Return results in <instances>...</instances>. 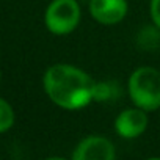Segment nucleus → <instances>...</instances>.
Here are the masks:
<instances>
[{
	"instance_id": "nucleus-3",
	"label": "nucleus",
	"mask_w": 160,
	"mask_h": 160,
	"mask_svg": "<svg viewBox=\"0 0 160 160\" xmlns=\"http://www.w3.org/2000/svg\"><path fill=\"white\" fill-rule=\"evenodd\" d=\"M44 22L50 33L69 35L80 22V7L75 0H52L46 10Z\"/></svg>"
},
{
	"instance_id": "nucleus-1",
	"label": "nucleus",
	"mask_w": 160,
	"mask_h": 160,
	"mask_svg": "<svg viewBox=\"0 0 160 160\" xmlns=\"http://www.w3.org/2000/svg\"><path fill=\"white\" fill-rule=\"evenodd\" d=\"M49 99L64 110H80L94 101L93 78L72 64H53L42 78Z\"/></svg>"
},
{
	"instance_id": "nucleus-5",
	"label": "nucleus",
	"mask_w": 160,
	"mask_h": 160,
	"mask_svg": "<svg viewBox=\"0 0 160 160\" xmlns=\"http://www.w3.org/2000/svg\"><path fill=\"white\" fill-rule=\"evenodd\" d=\"M148 127V116L143 108H127L115 119V130L119 137L132 140L140 137Z\"/></svg>"
},
{
	"instance_id": "nucleus-4",
	"label": "nucleus",
	"mask_w": 160,
	"mask_h": 160,
	"mask_svg": "<svg viewBox=\"0 0 160 160\" xmlns=\"http://www.w3.org/2000/svg\"><path fill=\"white\" fill-rule=\"evenodd\" d=\"M116 157L113 143L101 135L87 137L72 152L74 160H113Z\"/></svg>"
},
{
	"instance_id": "nucleus-7",
	"label": "nucleus",
	"mask_w": 160,
	"mask_h": 160,
	"mask_svg": "<svg viewBox=\"0 0 160 160\" xmlns=\"http://www.w3.org/2000/svg\"><path fill=\"white\" fill-rule=\"evenodd\" d=\"M14 124V112L11 105L0 98V133L7 132Z\"/></svg>"
},
{
	"instance_id": "nucleus-8",
	"label": "nucleus",
	"mask_w": 160,
	"mask_h": 160,
	"mask_svg": "<svg viewBox=\"0 0 160 160\" xmlns=\"http://www.w3.org/2000/svg\"><path fill=\"white\" fill-rule=\"evenodd\" d=\"M149 11H151V18H152V22L160 28V0H151V7H149Z\"/></svg>"
},
{
	"instance_id": "nucleus-6",
	"label": "nucleus",
	"mask_w": 160,
	"mask_h": 160,
	"mask_svg": "<svg viewBox=\"0 0 160 160\" xmlns=\"http://www.w3.org/2000/svg\"><path fill=\"white\" fill-rule=\"evenodd\" d=\"M90 13L102 25H115L127 14L126 0H91Z\"/></svg>"
},
{
	"instance_id": "nucleus-2",
	"label": "nucleus",
	"mask_w": 160,
	"mask_h": 160,
	"mask_svg": "<svg viewBox=\"0 0 160 160\" xmlns=\"http://www.w3.org/2000/svg\"><path fill=\"white\" fill-rule=\"evenodd\" d=\"M130 101L144 112L160 108V71L151 66L137 68L127 83Z\"/></svg>"
}]
</instances>
